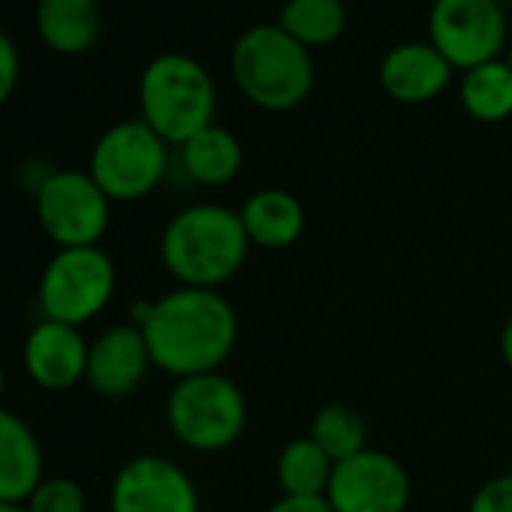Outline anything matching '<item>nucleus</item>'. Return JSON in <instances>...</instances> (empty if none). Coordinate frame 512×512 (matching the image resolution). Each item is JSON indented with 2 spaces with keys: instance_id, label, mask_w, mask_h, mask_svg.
I'll return each mask as SVG.
<instances>
[{
  "instance_id": "1",
  "label": "nucleus",
  "mask_w": 512,
  "mask_h": 512,
  "mask_svg": "<svg viewBox=\"0 0 512 512\" xmlns=\"http://www.w3.org/2000/svg\"><path fill=\"white\" fill-rule=\"evenodd\" d=\"M154 368L175 380L220 371L238 341V317L220 290L175 287L154 302L133 305Z\"/></svg>"
},
{
  "instance_id": "2",
  "label": "nucleus",
  "mask_w": 512,
  "mask_h": 512,
  "mask_svg": "<svg viewBox=\"0 0 512 512\" xmlns=\"http://www.w3.org/2000/svg\"><path fill=\"white\" fill-rule=\"evenodd\" d=\"M247 253L241 214L217 202L181 208L160 232V263L178 287L220 290L244 269Z\"/></svg>"
},
{
  "instance_id": "3",
  "label": "nucleus",
  "mask_w": 512,
  "mask_h": 512,
  "mask_svg": "<svg viewBox=\"0 0 512 512\" xmlns=\"http://www.w3.org/2000/svg\"><path fill=\"white\" fill-rule=\"evenodd\" d=\"M229 70L235 88L266 112H290L302 106L317 85L311 49L293 40L278 22L241 31L229 52Z\"/></svg>"
},
{
  "instance_id": "4",
  "label": "nucleus",
  "mask_w": 512,
  "mask_h": 512,
  "mask_svg": "<svg viewBox=\"0 0 512 512\" xmlns=\"http://www.w3.org/2000/svg\"><path fill=\"white\" fill-rule=\"evenodd\" d=\"M217 88L202 61L184 52H166L145 64L139 76V118L178 148L214 124Z\"/></svg>"
},
{
  "instance_id": "5",
  "label": "nucleus",
  "mask_w": 512,
  "mask_h": 512,
  "mask_svg": "<svg viewBox=\"0 0 512 512\" xmlns=\"http://www.w3.org/2000/svg\"><path fill=\"white\" fill-rule=\"evenodd\" d=\"M166 422L175 440L193 452H223L247 428V398L220 371L175 380L166 401Z\"/></svg>"
},
{
  "instance_id": "6",
  "label": "nucleus",
  "mask_w": 512,
  "mask_h": 512,
  "mask_svg": "<svg viewBox=\"0 0 512 512\" xmlns=\"http://www.w3.org/2000/svg\"><path fill=\"white\" fill-rule=\"evenodd\" d=\"M115 290L118 269L100 244L58 247L40 275L37 305L46 320L82 329L112 305Z\"/></svg>"
},
{
  "instance_id": "7",
  "label": "nucleus",
  "mask_w": 512,
  "mask_h": 512,
  "mask_svg": "<svg viewBox=\"0 0 512 512\" xmlns=\"http://www.w3.org/2000/svg\"><path fill=\"white\" fill-rule=\"evenodd\" d=\"M88 172L112 202H139L166 178L169 145L142 118H127L100 133Z\"/></svg>"
},
{
  "instance_id": "8",
  "label": "nucleus",
  "mask_w": 512,
  "mask_h": 512,
  "mask_svg": "<svg viewBox=\"0 0 512 512\" xmlns=\"http://www.w3.org/2000/svg\"><path fill=\"white\" fill-rule=\"evenodd\" d=\"M112 199L88 169H55L34 193L40 229L58 247H94L112 223Z\"/></svg>"
},
{
  "instance_id": "9",
  "label": "nucleus",
  "mask_w": 512,
  "mask_h": 512,
  "mask_svg": "<svg viewBox=\"0 0 512 512\" xmlns=\"http://www.w3.org/2000/svg\"><path fill=\"white\" fill-rule=\"evenodd\" d=\"M428 43L461 73L497 61L506 46L500 0H431Z\"/></svg>"
},
{
  "instance_id": "10",
  "label": "nucleus",
  "mask_w": 512,
  "mask_h": 512,
  "mask_svg": "<svg viewBox=\"0 0 512 512\" xmlns=\"http://www.w3.org/2000/svg\"><path fill=\"white\" fill-rule=\"evenodd\" d=\"M407 467L380 449H365L347 461H338L326 488V500L335 512H404L410 506Z\"/></svg>"
},
{
  "instance_id": "11",
  "label": "nucleus",
  "mask_w": 512,
  "mask_h": 512,
  "mask_svg": "<svg viewBox=\"0 0 512 512\" xmlns=\"http://www.w3.org/2000/svg\"><path fill=\"white\" fill-rule=\"evenodd\" d=\"M109 512H202L190 473L163 455H136L112 479Z\"/></svg>"
},
{
  "instance_id": "12",
  "label": "nucleus",
  "mask_w": 512,
  "mask_h": 512,
  "mask_svg": "<svg viewBox=\"0 0 512 512\" xmlns=\"http://www.w3.org/2000/svg\"><path fill=\"white\" fill-rule=\"evenodd\" d=\"M151 368L154 359L142 329L133 323H121L109 326L91 341L85 383L100 398H127L145 383Z\"/></svg>"
},
{
  "instance_id": "13",
  "label": "nucleus",
  "mask_w": 512,
  "mask_h": 512,
  "mask_svg": "<svg viewBox=\"0 0 512 512\" xmlns=\"http://www.w3.org/2000/svg\"><path fill=\"white\" fill-rule=\"evenodd\" d=\"M88 347L91 344L85 341L82 329L43 317L28 332L25 347H22L25 374L43 392H67V389L85 383Z\"/></svg>"
},
{
  "instance_id": "14",
  "label": "nucleus",
  "mask_w": 512,
  "mask_h": 512,
  "mask_svg": "<svg viewBox=\"0 0 512 512\" xmlns=\"http://www.w3.org/2000/svg\"><path fill=\"white\" fill-rule=\"evenodd\" d=\"M452 64L428 43V40H407L392 46L377 67L380 88L407 106L428 103L440 97L452 82Z\"/></svg>"
},
{
  "instance_id": "15",
  "label": "nucleus",
  "mask_w": 512,
  "mask_h": 512,
  "mask_svg": "<svg viewBox=\"0 0 512 512\" xmlns=\"http://www.w3.org/2000/svg\"><path fill=\"white\" fill-rule=\"evenodd\" d=\"M43 479L46 461L40 437L19 413L0 407V500L25 503Z\"/></svg>"
},
{
  "instance_id": "16",
  "label": "nucleus",
  "mask_w": 512,
  "mask_h": 512,
  "mask_svg": "<svg viewBox=\"0 0 512 512\" xmlns=\"http://www.w3.org/2000/svg\"><path fill=\"white\" fill-rule=\"evenodd\" d=\"M34 28L46 49L67 58L85 55L103 34L100 0H37Z\"/></svg>"
},
{
  "instance_id": "17",
  "label": "nucleus",
  "mask_w": 512,
  "mask_h": 512,
  "mask_svg": "<svg viewBox=\"0 0 512 512\" xmlns=\"http://www.w3.org/2000/svg\"><path fill=\"white\" fill-rule=\"evenodd\" d=\"M250 247L260 250H287L305 232V205L299 196L281 187H266L247 196L238 208Z\"/></svg>"
},
{
  "instance_id": "18",
  "label": "nucleus",
  "mask_w": 512,
  "mask_h": 512,
  "mask_svg": "<svg viewBox=\"0 0 512 512\" xmlns=\"http://www.w3.org/2000/svg\"><path fill=\"white\" fill-rule=\"evenodd\" d=\"M178 163L193 184L223 187L241 172L244 148L232 130L220 124H208L184 145H178Z\"/></svg>"
},
{
  "instance_id": "19",
  "label": "nucleus",
  "mask_w": 512,
  "mask_h": 512,
  "mask_svg": "<svg viewBox=\"0 0 512 512\" xmlns=\"http://www.w3.org/2000/svg\"><path fill=\"white\" fill-rule=\"evenodd\" d=\"M461 109L479 124H500L512 118V67L497 58L461 73Z\"/></svg>"
},
{
  "instance_id": "20",
  "label": "nucleus",
  "mask_w": 512,
  "mask_h": 512,
  "mask_svg": "<svg viewBox=\"0 0 512 512\" xmlns=\"http://www.w3.org/2000/svg\"><path fill=\"white\" fill-rule=\"evenodd\" d=\"M278 25L305 49H326L347 31V4L344 0H287Z\"/></svg>"
},
{
  "instance_id": "21",
  "label": "nucleus",
  "mask_w": 512,
  "mask_h": 512,
  "mask_svg": "<svg viewBox=\"0 0 512 512\" xmlns=\"http://www.w3.org/2000/svg\"><path fill=\"white\" fill-rule=\"evenodd\" d=\"M335 461L305 434L290 440L275 464L278 485L284 494L296 497H326L329 479H332Z\"/></svg>"
},
{
  "instance_id": "22",
  "label": "nucleus",
  "mask_w": 512,
  "mask_h": 512,
  "mask_svg": "<svg viewBox=\"0 0 512 512\" xmlns=\"http://www.w3.org/2000/svg\"><path fill=\"white\" fill-rule=\"evenodd\" d=\"M308 437L338 464L368 449V425L347 404H326L314 413Z\"/></svg>"
},
{
  "instance_id": "23",
  "label": "nucleus",
  "mask_w": 512,
  "mask_h": 512,
  "mask_svg": "<svg viewBox=\"0 0 512 512\" xmlns=\"http://www.w3.org/2000/svg\"><path fill=\"white\" fill-rule=\"evenodd\" d=\"M25 506L31 512H88V494L73 476H46Z\"/></svg>"
},
{
  "instance_id": "24",
  "label": "nucleus",
  "mask_w": 512,
  "mask_h": 512,
  "mask_svg": "<svg viewBox=\"0 0 512 512\" xmlns=\"http://www.w3.org/2000/svg\"><path fill=\"white\" fill-rule=\"evenodd\" d=\"M467 512H512V473H500L476 488Z\"/></svg>"
},
{
  "instance_id": "25",
  "label": "nucleus",
  "mask_w": 512,
  "mask_h": 512,
  "mask_svg": "<svg viewBox=\"0 0 512 512\" xmlns=\"http://www.w3.org/2000/svg\"><path fill=\"white\" fill-rule=\"evenodd\" d=\"M19 79H22V58H19V49L13 43V37L0 28V106H4L16 88H19Z\"/></svg>"
},
{
  "instance_id": "26",
  "label": "nucleus",
  "mask_w": 512,
  "mask_h": 512,
  "mask_svg": "<svg viewBox=\"0 0 512 512\" xmlns=\"http://www.w3.org/2000/svg\"><path fill=\"white\" fill-rule=\"evenodd\" d=\"M269 512H335L332 503L326 497H296V494H284L281 500L272 503Z\"/></svg>"
},
{
  "instance_id": "27",
  "label": "nucleus",
  "mask_w": 512,
  "mask_h": 512,
  "mask_svg": "<svg viewBox=\"0 0 512 512\" xmlns=\"http://www.w3.org/2000/svg\"><path fill=\"white\" fill-rule=\"evenodd\" d=\"M500 356H503L506 368L512 371V317L506 320V326L500 332Z\"/></svg>"
},
{
  "instance_id": "28",
  "label": "nucleus",
  "mask_w": 512,
  "mask_h": 512,
  "mask_svg": "<svg viewBox=\"0 0 512 512\" xmlns=\"http://www.w3.org/2000/svg\"><path fill=\"white\" fill-rule=\"evenodd\" d=\"M0 512H31L25 503H7V500H0Z\"/></svg>"
},
{
  "instance_id": "29",
  "label": "nucleus",
  "mask_w": 512,
  "mask_h": 512,
  "mask_svg": "<svg viewBox=\"0 0 512 512\" xmlns=\"http://www.w3.org/2000/svg\"><path fill=\"white\" fill-rule=\"evenodd\" d=\"M4 392H7V368L0 362V401H4Z\"/></svg>"
},
{
  "instance_id": "30",
  "label": "nucleus",
  "mask_w": 512,
  "mask_h": 512,
  "mask_svg": "<svg viewBox=\"0 0 512 512\" xmlns=\"http://www.w3.org/2000/svg\"><path fill=\"white\" fill-rule=\"evenodd\" d=\"M506 64L512 67V40H509V58H506Z\"/></svg>"
}]
</instances>
